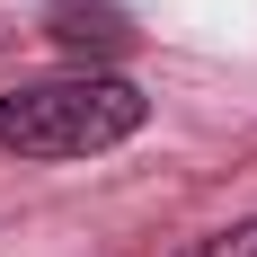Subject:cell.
Returning a JSON list of instances; mask_svg holds the SVG:
<instances>
[{"instance_id":"obj_1","label":"cell","mask_w":257,"mask_h":257,"mask_svg":"<svg viewBox=\"0 0 257 257\" xmlns=\"http://www.w3.org/2000/svg\"><path fill=\"white\" fill-rule=\"evenodd\" d=\"M151 124V89L133 71H45L0 89V160L18 169H62V160H106Z\"/></svg>"},{"instance_id":"obj_2","label":"cell","mask_w":257,"mask_h":257,"mask_svg":"<svg viewBox=\"0 0 257 257\" xmlns=\"http://www.w3.org/2000/svg\"><path fill=\"white\" fill-rule=\"evenodd\" d=\"M45 36H62L71 53H124L133 45V18L115 0H45Z\"/></svg>"},{"instance_id":"obj_3","label":"cell","mask_w":257,"mask_h":257,"mask_svg":"<svg viewBox=\"0 0 257 257\" xmlns=\"http://www.w3.org/2000/svg\"><path fill=\"white\" fill-rule=\"evenodd\" d=\"M204 257H257V213H248V222H231L222 239H204Z\"/></svg>"}]
</instances>
